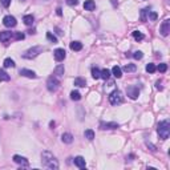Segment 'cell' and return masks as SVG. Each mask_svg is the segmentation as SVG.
<instances>
[{
    "instance_id": "d6a6232c",
    "label": "cell",
    "mask_w": 170,
    "mask_h": 170,
    "mask_svg": "<svg viewBox=\"0 0 170 170\" xmlns=\"http://www.w3.org/2000/svg\"><path fill=\"white\" fill-rule=\"evenodd\" d=\"M157 69H156V65L154 64H148L146 65V72H149V73H154Z\"/></svg>"
},
{
    "instance_id": "603a6c76",
    "label": "cell",
    "mask_w": 170,
    "mask_h": 170,
    "mask_svg": "<svg viewBox=\"0 0 170 170\" xmlns=\"http://www.w3.org/2000/svg\"><path fill=\"white\" fill-rule=\"evenodd\" d=\"M3 65H4V68H14L15 67V61L12 59H6L3 61Z\"/></svg>"
},
{
    "instance_id": "44dd1931",
    "label": "cell",
    "mask_w": 170,
    "mask_h": 170,
    "mask_svg": "<svg viewBox=\"0 0 170 170\" xmlns=\"http://www.w3.org/2000/svg\"><path fill=\"white\" fill-rule=\"evenodd\" d=\"M75 85L79 88H83L87 85V81H85V79H83V77H77V79H75Z\"/></svg>"
},
{
    "instance_id": "5b68a950",
    "label": "cell",
    "mask_w": 170,
    "mask_h": 170,
    "mask_svg": "<svg viewBox=\"0 0 170 170\" xmlns=\"http://www.w3.org/2000/svg\"><path fill=\"white\" fill-rule=\"evenodd\" d=\"M109 102L112 105H118L122 102V96H121L120 91H113L110 95H109Z\"/></svg>"
},
{
    "instance_id": "e0dca14e",
    "label": "cell",
    "mask_w": 170,
    "mask_h": 170,
    "mask_svg": "<svg viewBox=\"0 0 170 170\" xmlns=\"http://www.w3.org/2000/svg\"><path fill=\"white\" fill-rule=\"evenodd\" d=\"M112 73H113L114 77L121 79V76H122V69H121L118 65H114V67H113V69H112Z\"/></svg>"
},
{
    "instance_id": "3957f363",
    "label": "cell",
    "mask_w": 170,
    "mask_h": 170,
    "mask_svg": "<svg viewBox=\"0 0 170 170\" xmlns=\"http://www.w3.org/2000/svg\"><path fill=\"white\" fill-rule=\"evenodd\" d=\"M44 51V48L43 47H32V48H29L28 51H25L23 53V57L24 59H28V60H31V59H35V57H37V56L41 53V52Z\"/></svg>"
},
{
    "instance_id": "8992f818",
    "label": "cell",
    "mask_w": 170,
    "mask_h": 170,
    "mask_svg": "<svg viewBox=\"0 0 170 170\" xmlns=\"http://www.w3.org/2000/svg\"><path fill=\"white\" fill-rule=\"evenodd\" d=\"M3 24H4V25H6L7 28H14V27H16L17 21H16V19L14 17V16L7 15V16H4V19H3Z\"/></svg>"
},
{
    "instance_id": "60d3db41",
    "label": "cell",
    "mask_w": 170,
    "mask_h": 170,
    "mask_svg": "<svg viewBox=\"0 0 170 170\" xmlns=\"http://www.w3.org/2000/svg\"><path fill=\"white\" fill-rule=\"evenodd\" d=\"M57 15L61 16V8H57Z\"/></svg>"
},
{
    "instance_id": "ac0fdd59",
    "label": "cell",
    "mask_w": 170,
    "mask_h": 170,
    "mask_svg": "<svg viewBox=\"0 0 170 170\" xmlns=\"http://www.w3.org/2000/svg\"><path fill=\"white\" fill-rule=\"evenodd\" d=\"M64 72H65V68H64V65H57L55 68V71H53V73L56 75V76H59V77H61V76H64Z\"/></svg>"
},
{
    "instance_id": "4316f807",
    "label": "cell",
    "mask_w": 170,
    "mask_h": 170,
    "mask_svg": "<svg viewBox=\"0 0 170 170\" xmlns=\"http://www.w3.org/2000/svg\"><path fill=\"white\" fill-rule=\"evenodd\" d=\"M137 69V67L134 65V64H126V65L124 67V71L125 72H134Z\"/></svg>"
},
{
    "instance_id": "7c38bea8",
    "label": "cell",
    "mask_w": 170,
    "mask_h": 170,
    "mask_svg": "<svg viewBox=\"0 0 170 170\" xmlns=\"http://www.w3.org/2000/svg\"><path fill=\"white\" fill-rule=\"evenodd\" d=\"M100 128L102 129V130H105V129H117L118 128V124L117 122H101Z\"/></svg>"
},
{
    "instance_id": "6da1fadb",
    "label": "cell",
    "mask_w": 170,
    "mask_h": 170,
    "mask_svg": "<svg viewBox=\"0 0 170 170\" xmlns=\"http://www.w3.org/2000/svg\"><path fill=\"white\" fill-rule=\"evenodd\" d=\"M41 162L45 168L52 169V170H57L59 169V161L56 160V157L52 154L51 152H43L41 154Z\"/></svg>"
},
{
    "instance_id": "9a60e30c",
    "label": "cell",
    "mask_w": 170,
    "mask_h": 170,
    "mask_svg": "<svg viewBox=\"0 0 170 170\" xmlns=\"http://www.w3.org/2000/svg\"><path fill=\"white\" fill-rule=\"evenodd\" d=\"M84 8H85V11H95L96 10V4L93 0H87V2L84 3Z\"/></svg>"
},
{
    "instance_id": "f1b7e54d",
    "label": "cell",
    "mask_w": 170,
    "mask_h": 170,
    "mask_svg": "<svg viewBox=\"0 0 170 170\" xmlns=\"http://www.w3.org/2000/svg\"><path fill=\"white\" fill-rule=\"evenodd\" d=\"M133 37H134L137 41H141V40H144V35L141 33L140 31H134L133 32Z\"/></svg>"
},
{
    "instance_id": "ab89813d",
    "label": "cell",
    "mask_w": 170,
    "mask_h": 170,
    "mask_svg": "<svg viewBox=\"0 0 170 170\" xmlns=\"http://www.w3.org/2000/svg\"><path fill=\"white\" fill-rule=\"evenodd\" d=\"M146 145H148V146H150V148H152V150H153V152H156V148H154V146H153V145H152V144H149V142H146Z\"/></svg>"
},
{
    "instance_id": "d4e9b609",
    "label": "cell",
    "mask_w": 170,
    "mask_h": 170,
    "mask_svg": "<svg viewBox=\"0 0 170 170\" xmlns=\"http://www.w3.org/2000/svg\"><path fill=\"white\" fill-rule=\"evenodd\" d=\"M84 136H85V138H88L89 141H92L93 138H95V132L91 130V129H88V130H85Z\"/></svg>"
},
{
    "instance_id": "e575fe53",
    "label": "cell",
    "mask_w": 170,
    "mask_h": 170,
    "mask_svg": "<svg viewBox=\"0 0 170 170\" xmlns=\"http://www.w3.org/2000/svg\"><path fill=\"white\" fill-rule=\"evenodd\" d=\"M148 10H142L141 11V20H142V21H146L148 20V17H146V15H148Z\"/></svg>"
},
{
    "instance_id": "4fadbf2b",
    "label": "cell",
    "mask_w": 170,
    "mask_h": 170,
    "mask_svg": "<svg viewBox=\"0 0 170 170\" xmlns=\"http://www.w3.org/2000/svg\"><path fill=\"white\" fill-rule=\"evenodd\" d=\"M75 165H76V166H77L79 169H85V168H87L85 160L81 156H79V157H76V158H75Z\"/></svg>"
},
{
    "instance_id": "5bb4252c",
    "label": "cell",
    "mask_w": 170,
    "mask_h": 170,
    "mask_svg": "<svg viewBox=\"0 0 170 170\" xmlns=\"http://www.w3.org/2000/svg\"><path fill=\"white\" fill-rule=\"evenodd\" d=\"M11 37H12V33H11V32H7V31L0 32V41H2V43L10 41Z\"/></svg>"
},
{
    "instance_id": "484cf974",
    "label": "cell",
    "mask_w": 170,
    "mask_h": 170,
    "mask_svg": "<svg viewBox=\"0 0 170 170\" xmlns=\"http://www.w3.org/2000/svg\"><path fill=\"white\" fill-rule=\"evenodd\" d=\"M109 77H110V71H109V69H106V68L101 71V79H104V80H108Z\"/></svg>"
},
{
    "instance_id": "f546056e",
    "label": "cell",
    "mask_w": 170,
    "mask_h": 170,
    "mask_svg": "<svg viewBox=\"0 0 170 170\" xmlns=\"http://www.w3.org/2000/svg\"><path fill=\"white\" fill-rule=\"evenodd\" d=\"M47 39L49 40L51 43H53V44H56V43H57V37H56L55 35H52L51 32H47Z\"/></svg>"
},
{
    "instance_id": "8d00e7d4",
    "label": "cell",
    "mask_w": 170,
    "mask_h": 170,
    "mask_svg": "<svg viewBox=\"0 0 170 170\" xmlns=\"http://www.w3.org/2000/svg\"><path fill=\"white\" fill-rule=\"evenodd\" d=\"M157 17H158V16H157V14H156V12H153V11L150 12V11H149V19L154 21V20H157Z\"/></svg>"
},
{
    "instance_id": "83f0119b",
    "label": "cell",
    "mask_w": 170,
    "mask_h": 170,
    "mask_svg": "<svg viewBox=\"0 0 170 170\" xmlns=\"http://www.w3.org/2000/svg\"><path fill=\"white\" fill-rule=\"evenodd\" d=\"M71 99L73 100V101H79L80 99H81V95H80V92H77V91H73L71 93Z\"/></svg>"
},
{
    "instance_id": "52a82bcc",
    "label": "cell",
    "mask_w": 170,
    "mask_h": 170,
    "mask_svg": "<svg viewBox=\"0 0 170 170\" xmlns=\"http://www.w3.org/2000/svg\"><path fill=\"white\" fill-rule=\"evenodd\" d=\"M126 93H128V96L130 97V99L136 100V99H138V96H140V89L137 87H134V85H132V87H129L126 89Z\"/></svg>"
},
{
    "instance_id": "d590c367",
    "label": "cell",
    "mask_w": 170,
    "mask_h": 170,
    "mask_svg": "<svg viewBox=\"0 0 170 170\" xmlns=\"http://www.w3.org/2000/svg\"><path fill=\"white\" fill-rule=\"evenodd\" d=\"M0 4H2L3 7H6V8H8L11 6V0H0Z\"/></svg>"
},
{
    "instance_id": "1f68e13d",
    "label": "cell",
    "mask_w": 170,
    "mask_h": 170,
    "mask_svg": "<svg viewBox=\"0 0 170 170\" xmlns=\"http://www.w3.org/2000/svg\"><path fill=\"white\" fill-rule=\"evenodd\" d=\"M12 37L15 40H23L24 39V33L23 32H15V33H12Z\"/></svg>"
},
{
    "instance_id": "4dcf8cb0",
    "label": "cell",
    "mask_w": 170,
    "mask_h": 170,
    "mask_svg": "<svg viewBox=\"0 0 170 170\" xmlns=\"http://www.w3.org/2000/svg\"><path fill=\"white\" fill-rule=\"evenodd\" d=\"M156 69L157 71H160L161 72V73H165V72H166L168 71V65H166V64H160V65L158 67H156Z\"/></svg>"
},
{
    "instance_id": "9c48e42d",
    "label": "cell",
    "mask_w": 170,
    "mask_h": 170,
    "mask_svg": "<svg viewBox=\"0 0 170 170\" xmlns=\"http://www.w3.org/2000/svg\"><path fill=\"white\" fill-rule=\"evenodd\" d=\"M161 35L162 36H168L169 35V32H170V20H165V21L161 24Z\"/></svg>"
},
{
    "instance_id": "cb8c5ba5",
    "label": "cell",
    "mask_w": 170,
    "mask_h": 170,
    "mask_svg": "<svg viewBox=\"0 0 170 170\" xmlns=\"http://www.w3.org/2000/svg\"><path fill=\"white\" fill-rule=\"evenodd\" d=\"M92 76H93V79H101V71L99 69V68H96V67H93L92 68Z\"/></svg>"
},
{
    "instance_id": "d6986e66",
    "label": "cell",
    "mask_w": 170,
    "mask_h": 170,
    "mask_svg": "<svg viewBox=\"0 0 170 170\" xmlns=\"http://www.w3.org/2000/svg\"><path fill=\"white\" fill-rule=\"evenodd\" d=\"M69 47H71L72 51H76V52H79V51L83 49V44L80 43V41H72Z\"/></svg>"
},
{
    "instance_id": "f35d334b",
    "label": "cell",
    "mask_w": 170,
    "mask_h": 170,
    "mask_svg": "<svg viewBox=\"0 0 170 170\" xmlns=\"http://www.w3.org/2000/svg\"><path fill=\"white\" fill-rule=\"evenodd\" d=\"M156 87H157V89L162 91V87H161V81H157V83H156Z\"/></svg>"
},
{
    "instance_id": "277c9868",
    "label": "cell",
    "mask_w": 170,
    "mask_h": 170,
    "mask_svg": "<svg viewBox=\"0 0 170 170\" xmlns=\"http://www.w3.org/2000/svg\"><path fill=\"white\" fill-rule=\"evenodd\" d=\"M59 87H60V80L56 76H51L47 80V88L49 92H56L59 89Z\"/></svg>"
},
{
    "instance_id": "ba28073f",
    "label": "cell",
    "mask_w": 170,
    "mask_h": 170,
    "mask_svg": "<svg viewBox=\"0 0 170 170\" xmlns=\"http://www.w3.org/2000/svg\"><path fill=\"white\" fill-rule=\"evenodd\" d=\"M53 56H55V60L56 61H63L64 59H65V51L63 49V48H57L55 52H53Z\"/></svg>"
},
{
    "instance_id": "b9f144b4",
    "label": "cell",
    "mask_w": 170,
    "mask_h": 170,
    "mask_svg": "<svg viewBox=\"0 0 170 170\" xmlns=\"http://www.w3.org/2000/svg\"><path fill=\"white\" fill-rule=\"evenodd\" d=\"M20 2H25V0H20Z\"/></svg>"
},
{
    "instance_id": "7a4b0ae2",
    "label": "cell",
    "mask_w": 170,
    "mask_h": 170,
    "mask_svg": "<svg viewBox=\"0 0 170 170\" xmlns=\"http://www.w3.org/2000/svg\"><path fill=\"white\" fill-rule=\"evenodd\" d=\"M157 133H158L161 140H168L170 136V122L169 120H164L158 124V128H157Z\"/></svg>"
},
{
    "instance_id": "7402d4cb",
    "label": "cell",
    "mask_w": 170,
    "mask_h": 170,
    "mask_svg": "<svg viewBox=\"0 0 170 170\" xmlns=\"http://www.w3.org/2000/svg\"><path fill=\"white\" fill-rule=\"evenodd\" d=\"M10 75L7 73L6 71H3V69H0V83L2 81H10Z\"/></svg>"
},
{
    "instance_id": "30bf717a",
    "label": "cell",
    "mask_w": 170,
    "mask_h": 170,
    "mask_svg": "<svg viewBox=\"0 0 170 170\" xmlns=\"http://www.w3.org/2000/svg\"><path fill=\"white\" fill-rule=\"evenodd\" d=\"M14 161L16 164L21 165V166H28V160L25 158V157H21V156H14Z\"/></svg>"
},
{
    "instance_id": "8fae6325",
    "label": "cell",
    "mask_w": 170,
    "mask_h": 170,
    "mask_svg": "<svg viewBox=\"0 0 170 170\" xmlns=\"http://www.w3.org/2000/svg\"><path fill=\"white\" fill-rule=\"evenodd\" d=\"M20 75L24 76V77H28V79H36V73L33 71H31V69H21L20 71Z\"/></svg>"
},
{
    "instance_id": "74e56055",
    "label": "cell",
    "mask_w": 170,
    "mask_h": 170,
    "mask_svg": "<svg viewBox=\"0 0 170 170\" xmlns=\"http://www.w3.org/2000/svg\"><path fill=\"white\" fill-rule=\"evenodd\" d=\"M67 4H68V6H71V7L77 6V4H79V0H67Z\"/></svg>"
},
{
    "instance_id": "2e32d148",
    "label": "cell",
    "mask_w": 170,
    "mask_h": 170,
    "mask_svg": "<svg viewBox=\"0 0 170 170\" xmlns=\"http://www.w3.org/2000/svg\"><path fill=\"white\" fill-rule=\"evenodd\" d=\"M61 140L64 144H72L73 142V136H72L71 133H64L61 136Z\"/></svg>"
},
{
    "instance_id": "ffe728a7",
    "label": "cell",
    "mask_w": 170,
    "mask_h": 170,
    "mask_svg": "<svg viewBox=\"0 0 170 170\" xmlns=\"http://www.w3.org/2000/svg\"><path fill=\"white\" fill-rule=\"evenodd\" d=\"M23 21H24V24H25V25H32V24H33V21H35V17L32 15H25L23 17Z\"/></svg>"
},
{
    "instance_id": "836d02e7",
    "label": "cell",
    "mask_w": 170,
    "mask_h": 170,
    "mask_svg": "<svg viewBox=\"0 0 170 170\" xmlns=\"http://www.w3.org/2000/svg\"><path fill=\"white\" fill-rule=\"evenodd\" d=\"M133 57H134L136 60H141L144 57V53L141 51H137V52H134V53H133Z\"/></svg>"
}]
</instances>
